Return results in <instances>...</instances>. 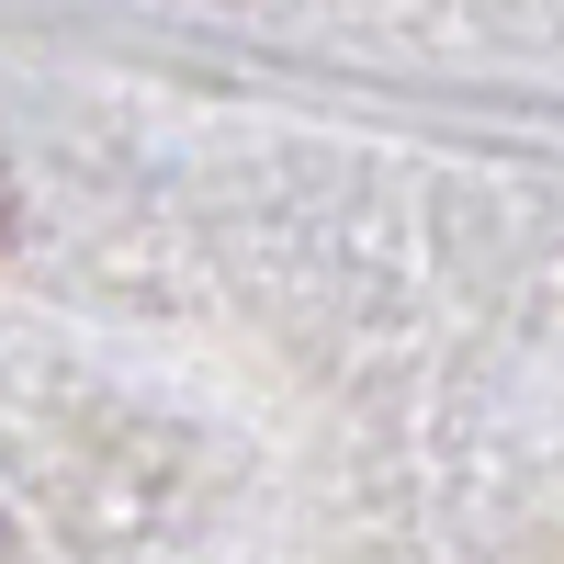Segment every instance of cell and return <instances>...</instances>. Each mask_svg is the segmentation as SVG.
<instances>
[]
</instances>
